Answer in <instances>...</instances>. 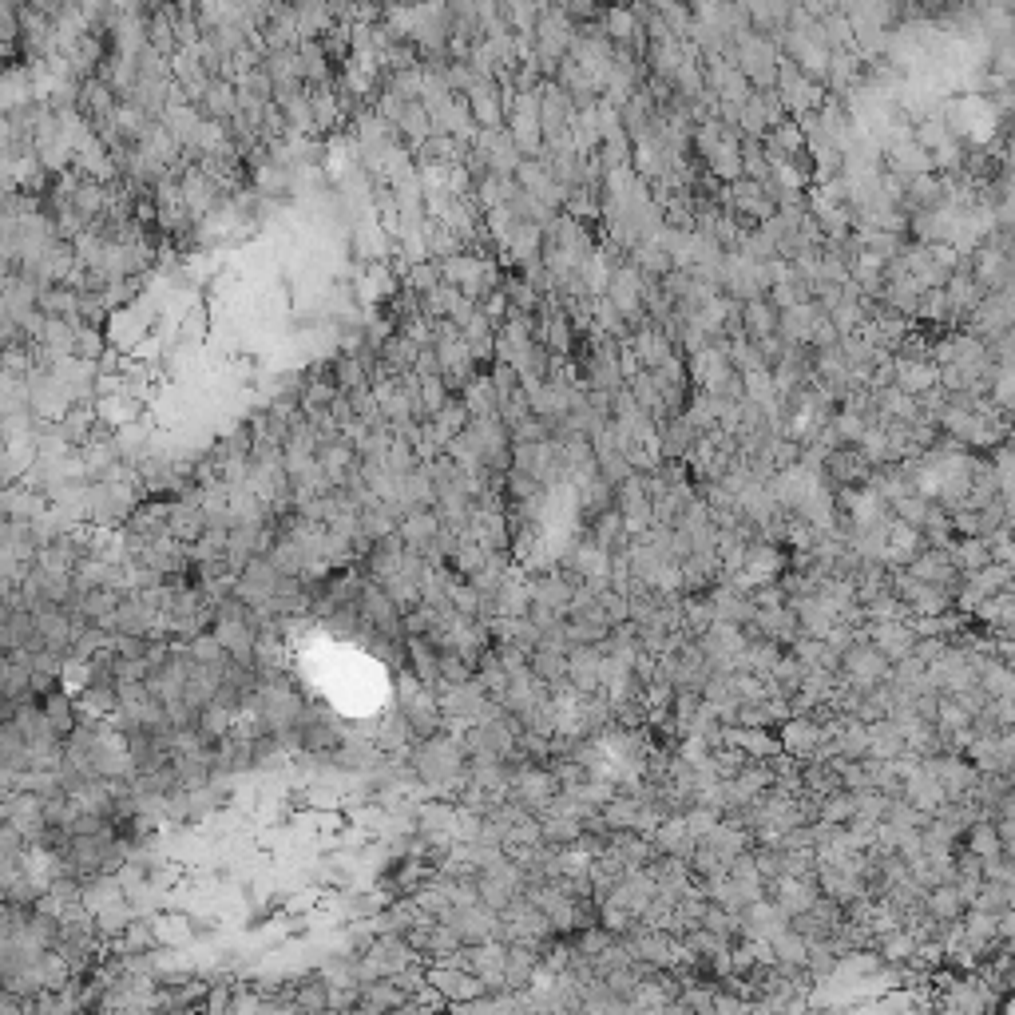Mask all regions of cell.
Here are the masks:
<instances>
[{
	"label": "cell",
	"instance_id": "6da1fadb",
	"mask_svg": "<svg viewBox=\"0 0 1015 1015\" xmlns=\"http://www.w3.org/2000/svg\"><path fill=\"white\" fill-rule=\"evenodd\" d=\"M397 714L405 718V726L413 730L417 742H429L437 734H445V714H441V702H437V690L417 682V678H401V690H397Z\"/></svg>",
	"mask_w": 1015,
	"mask_h": 1015
},
{
	"label": "cell",
	"instance_id": "7a4b0ae2",
	"mask_svg": "<svg viewBox=\"0 0 1015 1015\" xmlns=\"http://www.w3.org/2000/svg\"><path fill=\"white\" fill-rule=\"evenodd\" d=\"M734 64L742 68V76L754 84V92H770L778 88V64H782V48L774 36L750 32L734 44Z\"/></svg>",
	"mask_w": 1015,
	"mask_h": 1015
},
{
	"label": "cell",
	"instance_id": "3957f363",
	"mask_svg": "<svg viewBox=\"0 0 1015 1015\" xmlns=\"http://www.w3.org/2000/svg\"><path fill=\"white\" fill-rule=\"evenodd\" d=\"M445 924L460 936L464 948L500 940V912H492L484 904H476V908H452L449 916H445Z\"/></svg>",
	"mask_w": 1015,
	"mask_h": 1015
},
{
	"label": "cell",
	"instance_id": "277c9868",
	"mask_svg": "<svg viewBox=\"0 0 1015 1015\" xmlns=\"http://www.w3.org/2000/svg\"><path fill=\"white\" fill-rule=\"evenodd\" d=\"M706 88L722 100V104H746L754 96V84L742 76V68L734 64V56H710L706 60Z\"/></svg>",
	"mask_w": 1015,
	"mask_h": 1015
},
{
	"label": "cell",
	"instance_id": "5b68a950",
	"mask_svg": "<svg viewBox=\"0 0 1015 1015\" xmlns=\"http://www.w3.org/2000/svg\"><path fill=\"white\" fill-rule=\"evenodd\" d=\"M472 151L488 163V175H500V179H516V171L524 163V155H520V147L508 131H480Z\"/></svg>",
	"mask_w": 1015,
	"mask_h": 1015
},
{
	"label": "cell",
	"instance_id": "8992f818",
	"mask_svg": "<svg viewBox=\"0 0 1015 1015\" xmlns=\"http://www.w3.org/2000/svg\"><path fill=\"white\" fill-rule=\"evenodd\" d=\"M873 472H877V468L865 460V452L861 449H837L825 460V480L833 484V496L845 492V488H869Z\"/></svg>",
	"mask_w": 1015,
	"mask_h": 1015
},
{
	"label": "cell",
	"instance_id": "52a82bcc",
	"mask_svg": "<svg viewBox=\"0 0 1015 1015\" xmlns=\"http://www.w3.org/2000/svg\"><path fill=\"white\" fill-rule=\"evenodd\" d=\"M429 984L445 996V1004H468V1000H480V996H488V988H484V980L480 976H468V972H460V968H452V964H433L429 968Z\"/></svg>",
	"mask_w": 1015,
	"mask_h": 1015
},
{
	"label": "cell",
	"instance_id": "ba28073f",
	"mask_svg": "<svg viewBox=\"0 0 1015 1015\" xmlns=\"http://www.w3.org/2000/svg\"><path fill=\"white\" fill-rule=\"evenodd\" d=\"M885 163H889V175L897 179H920V175H932V155L912 139V135H901L893 143H885Z\"/></svg>",
	"mask_w": 1015,
	"mask_h": 1015
},
{
	"label": "cell",
	"instance_id": "9c48e42d",
	"mask_svg": "<svg viewBox=\"0 0 1015 1015\" xmlns=\"http://www.w3.org/2000/svg\"><path fill=\"white\" fill-rule=\"evenodd\" d=\"M869 643H873L893 667H901V663H908V659L916 655V635H912V627H908V623H897V619H889V623H869Z\"/></svg>",
	"mask_w": 1015,
	"mask_h": 1015
},
{
	"label": "cell",
	"instance_id": "30bf717a",
	"mask_svg": "<svg viewBox=\"0 0 1015 1015\" xmlns=\"http://www.w3.org/2000/svg\"><path fill=\"white\" fill-rule=\"evenodd\" d=\"M468 108L480 131H504V100H500V84L496 80H476V88L468 92Z\"/></svg>",
	"mask_w": 1015,
	"mask_h": 1015
},
{
	"label": "cell",
	"instance_id": "8fae6325",
	"mask_svg": "<svg viewBox=\"0 0 1015 1015\" xmlns=\"http://www.w3.org/2000/svg\"><path fill=\"white\" fill-rule=\"evenodd\" d=\"M282 1000H290L294 1008L302 1015H330V984H326V976L322 972H302L298 980H294V988L282 996Z\"/></svg>",
	"mask_w": 1015,
	"mask_h": 1015
},
{
	"label": "cell",
	"instance_id": "7c38bea8",
	"mask_svg": "<svg viewBox=\"0 0 1015 1015\" xmlns=\"http://www.w3.org/2000/svg\"><path fill=\"white\" fill-rule=\"evenodd\" d=\"M821 318H829V314H821L817 302H801V306H793L778 318V338L786 345H809L813 330L821 326Z\"/></svg>",
	"mask_w": 1015,
	"mask_h": 1015
},
{
	"label": "cell",
	"instance_id": "4fadbf2b",
	"mask_svg": "<svg viewBox=\"0 0 1015 1015\" xmlns=\"http://www.w3.org/2000/svg\"><path fill=\"white\" fill-rule=\"evenodd\" d=\"M631 349L639 353V361H643V369L651 373V369H659V365H667L671 357L678 353V345L663 330H655V326H643V330H635L631 334Z\"/></svg>",
	"mask_w": 1015,
	"mask_h": 1015
},
{
	"label": "cell",
	"instance_id": "5bb4252c",
	"mask_svg": "<svg viewBox=\"0 0 1015 1015\" xmlns=\"http://www.w3.org/2000/svg\"><path fill=\"white\" fill-rule=\"evenodd\" d=\"M441 532H445V524H441L437 508H421V512H409V516L401 520V536H405L409 552H417V556H421Z\"/></svg>",
	"mask_w": 1015,
	"mask_h": 1015
},
{
	"label": "cell",
	"instance_id": "9a60e30c",
	"mask_svg": "<svg viewBox=\"0 0 1015 1015\" xmlns=\"http://www.w3.org/2000/svg\"><path fill=\"white\" fill-rule=\"evenodd\" d=\"M940 385V365L936 361H901L897 357V389L908 393V397H924Z\"/></svg>",
	"mask_w": 1015,
	"mask_h": 1015
},
{
	"label": "cell",
	"instance_id": "2e32d148",
	"mask_svg": "<svg viewBox=\"0 0 1015 1015\" xmlns=\"http://www.w3.org/2000/svg\"><path fill=\"white\" fill-rule=\"evenodd\" d=\"M659 445H663V460L667 464H686L690 449L698 445V433L686 425V417H671L659 425Z\"/></svg>",
	"mask_w": 1015,
	"mask_h": 1015
},
{
	"label": "cell",
	"instance_id": "e0dca14e",
	"mask_svg": "<svg viewBox=\"0 0 1015 1015\" xmlns=\"http://www.w3.org/2000/svg\"><path fill=\"white\" fill-rule=\"evenodd\" d=\"M460 401H464V409L472 413V421H496V417H500V401H496L492 377H472V381L460 389Z\"/></svg>",
	"mask_w": 1015,
	"mask_h": 1015
},
{
	"label": "cell",
	"instance_id": "ac0fdd59",
	"mask_svg": "<svg viewBox=\"0 0 1015 1015\" xmlns=\"http://www.w3.org/2000/svg\"><path fill=\"white\" fill-rule=\"evenodd\" d=\"M409 996L393 984V980H377V984H365L361 988V1000H357V1012L361 1015H393Z\"/></svg>",
	"mask_w": 1015,
	"mask_h": 1015
},
{
	"label": "cell",
	"instance_id": "d6986e66",
	"mask_svg": "<svg viewBox=\"0 0 1015 1015\" xmlns=\"http://www.w3.org/2000/svg\"><path fill=\"white\" fill-rule=\"evenodd\" d=\"M127 901V893H123V885H119V877L115 873H100V877H88L84 881V908L92 912V916H100V912H108L115 904Z\"/></svg>",
	"mask_w": 1015,
	"mask_h": 1015
},
{
	"label": "cell",
	"instance_id": "ffe728a7",
	"mask_svg": "<svg viewBox=\"0 0 1015 1015\" xmlns=\"http://www.w3.org/2000/svg\"><path fill=\"white\" fill-rule=\"evenodd\" d=\"M778 310L770 306V298H758V302H746L742 306V334L754 341H766V338H774L778 334Z\"/></svg>",
	"mask_w": 1015,
	"mask_h": 1015
},
{
	"label": "cell",
	"instance_id": "44dd1931",
	"mask_svg": "<svg viewBox=\"0 0 1015 1015\" xmlns=\"http://www.w3.org/2000/svg\"><path fill=\"white\" fill-rule=\"evenodd\" d=\"M908 754V746H904V734L901 726L893 722V718H885V722H873L869 726V758H881V762H897Z\"/></svg>",
	"mask_w": 1015,
	"mask_h": 1015
},
{
	"label": "cell",
	"instance_id": "7402d4cb",
	"mask_svg": "<svg viewBox=\"0 0 1015 1015\" xmlns=\"http://www.w3.org/2000/svg\"><path fill=\"white\" fill-rule=\"evenodd\" d=\"M409 667H413V678L425 682V686H441V651L429 643V639H409Z\"/></svg>",
	"mask_w": 1015,
	"mask_h": 1015
},
{
	"label": "cell",
	"instance_id": "603a6c76",
	"mask_svg": "<svg viewBox=\"0 0 1015 1015\" xmlns=\"http://www.w3.org/2000/svg\"><path fill=\"white\" fill-rule=\"evenodd\" d=\"M397 135H401L405 147H413V151H421V147L433 139V119H429L421 100H413V104L405 108V115L397 119Z\"/></svg>",
	"mask_w": 1015,
	"mask_h": 1015
},
{
	"label": "cell",
	"instance_id": "cb8c5ba5",
	"mask_svg": "<svg viewBox=\"0 0 1015 1015\" xmlns=\"http://www.w3.org/2000/svg\"><path fill=\"white\" fill-rule=\"evenodd\" d=\"M298 56H302L306 88H330V56H326V44H322V40H302V44H298Z\"/></svg>",
	"mask_w": 1015,
	"mask_h": 1015
},
{
	"label": "cell",
	"instance_id": "d4e9b609",
	"mask_svg": "<svg viewBox=\"0 0 1015 1015\" xmlns=\"http://www.w3.org/2000/svg\"><path fill=\"white\" fill-rule=\"evenodd\" d=\"M199 112L207 115V119H215V123H230V119L238 115V88H234L230 80H215L211 92L203 96Z\"/></svg>",
	"mask_w": 1015,
	"mask_h": 1015
},
{
	"label": "cell",
	"instance_id": "484cf974",
	"mask_svg": "<svg viewBox=\"0 0 1015 1015\" xmlns=\"http://www.w3.org/2000/svg\"><path fill=\"white\" fill-rule=\"evenodd\" d=\"M40 314L84 326V318H80V294H76V290H68V286H48V290L40 294Z\"/></svg>",
	"mask_w": 1015,
	"mask_h": 1015
},
{
	"label": "cell",
	"instance_id": "4316f807",
	"mask_svg": "<svg viewBox=\"0 0 1015 1015\" xmlns=\"http://www.w3.org/2000/svg\"><path fill=\"white\" fill-rule=\"evenodd\" d=\"M460 334H464V341H468V349H472V357H476L480 365L496 357V326H492V322L484 318V310H480V314H476V318H472V322H468V326H464Z\"/></svg>",
	"mask_w": 1015,
	"mask_h": 1015
},
{
	"label": "cell",
	"instance_id": "83f0119b",
	"mask_svg": "<svg viewBox=\"0 0 1015 1015\" xmlns=\"http://www.w3.org/2000/svg\"><path fill=\"white\" fill-rule=\"evenodd\" d=\"M952 560H956V567H960L964 575H972V571H984V567L992 564V548H988V540L960 536V540L952 544Z\"/></svg>",
	"mask_w": 1015,
	"mask_h": 1015
},
{
	"label": "cell",
	"instance_id": "f1b7e54d",
	"mask_svg": "<svg viewBox=\"0 0 1015 1015\" xmlns=\"http://www.w3.org/2000/svg\"><path fill=\"white\" fill-rule=\"evenodd\" d=\"M500 290L508 294L512 310H520V314H540V302H544V294H540V290H536V286H532L524 274H508Z\"/></svg>",
	"mask_w": 1015,
	"mask_h": 1015
},
{
	"label": "cell",
	"instance_id": "f546056e",
	"mask_svg": "<svg viewBox=\"0 0 1015 1015\" xmlns=\"http://www.w3.org/2000/svg\"><path fill=\"white\" fill-rule=\"evenodd\" d=\"M310 104H314V127L318 131H330L341 115V96L334 88H310Z\"/></svg>",
	"mask_w": 1015,
	"mask_h": 1015
},
{
	"label": "cell",
	"instance_id": "4dcf8cb0",
	"mask_svg": "<svg viewBox=\"0 0 1015 1015\" xmlns=\"http://www.w3.org/2000/svg\"><path fill=\"white\" fill-rule=\"evenodd\" d=\"M532 671L544 678L548 686H560V682H567V655L564 651H556V647H544V643H540V651L532 655Z\"/></svg>",
	"mask_w": 1015,
	"mask_h": 1015
},
{
	"label": "cell",
	"instance_id": "1f68e13d",
	"mask_svg": "<svg viewBox=\"0 0 1015 1015\" xmlns=\"http://www.w3.org/2000/svg\"><path fill=\"white\" fill-rule=\"evenodd\" d=\"M187 651H191V659H195L199 667H223L226 659H230L215 631H211V635H207V631H203V635H195V639L187 643Z\"/></svg>",
	"mask_w": 1015,
	"mask_h": 1015
},
{
	"label": "cell",
	"instance_id": "d6a6232c",
	"mask_svg": "<svg viewBox=\"0 0 1015 1015\" xmlns=\"http://www.w3.org/2000/svg\"><path fill=\"white\" fill-rule=\"evenodd\" d=\"M829 425H833V433H837V441H841L845 449H857V445H861V437L869 433V421H865L861 413H849V409H841Z\"/></svg>",
	"mask_w": 1015,
	"mask_h": 1015
},
{
	"label": "cell",
	"instance_id": "836d02e7",
	"mask_svg": "<svg viewBox=\"0 0 1015 1015\" xmlns=\"http://www.w3.org/2000/svg\"><path fill=\"white\" fill-rule=\"evenodd\" d=\"M441 282H445V278H441V266H437V262H421V266H413V270L405 274V282H401V286H405V290H413L417 298H429Z\"/></svg>",
	"mask_w": 1015,
	"mask_h": 1015
},
{
	"label": "cell",
	"instance_id": "e575fe53",
	"mask_svg": "<svg viewBox=\"0 0 1015 1015\" xmlns=\"http://www.w3.org/2000/svg\"><path fill=\"white\" fill-rule=\"evenodd\" d=\"M770 306L778 310V314H786V310H793V306H801V302H809V286H801L797 278H790V282H778V286H770Z\"/></svg>",
	"mask_w": 1015,
	"mask_h": 1015
},
{
	"label": "cell",
	"instance_id": "d590c367",
	"mask_svg": "<svg viewBox=\"0 0 1015 1015\" xmlns=\"http://www.w3.org/2000/svg\"><path fill=\"white\" fill-rule=\"evenodd\" d=\"M928 504H932V500H928L924 492H908V496H901V500H897L889 512H893L897 520H904V524L920 528V524H924V516H928Z\"/></svg>",
	"mask_w": 1015,
	"mask_h": 1015
},
{
	"label": "cell",
	"instance_id": "8d00e7d4",
	"mask_svg": "<svg viewBox=\"0 0 1015 1015\" xmlns=\"http://www.w3.org/2000/svg\"><path fill=\"white\" fill-rule=\"evenodd\" d=\"M286 187H290L286 167H278V163H262V167H254V191H262V195H282Z\"/></svg>",
	"mask_w": 1015,
	"mask_h": 1015
},
{
	"label": "cell",
	"instance_id": "74e56055",
	"mask_svg": "<svg viewBox=\"0 0 1015 1015\" xmlns=\"http://www.w3.org/2000/svg\"><path fill=\"white\" fill-rule=\"evenodd\" d=\"M472 678H476V667H472L468 659H460V655H452V651L441 655V686H464V682H472Z\"/></svg>",
	"mask_w": 1015,
	"mask_h": 1015
},
{
	"label": "cell",
	"instance_id": "f35d334b",
	"mask_svg": "<svg viewBox=\"0 0 1015 1015\" xmlns=\"http://www.w3.org/2000/svg\"><path fill=\"white\" fill-rule=\"evenodd\" d=\"M992 357H996V365H1004V369H1015V330H1008L1004 338L992 341Z\"/></svg>",
	"mask_w": 1015,
	"mask_h": 1015
}]
</instances>
